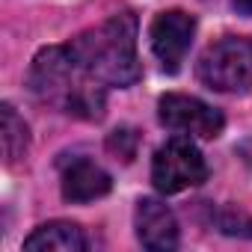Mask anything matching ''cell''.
<instances>
[{
    "label": "cell",
    "mask_w": 252,
    "mask_h": 252,
    "mask_svg": "<svg viewBox=\"0 0 252 252\" xmlns=\"http://www.w3.org/2000/svg\"><path fill=\"white\" fill-rule=\"evenodd\" d=\"M86 246L89 243H86L83 228L74 222H65V220L45 222L24 240L27 252H83Z\"/></svg>",
    "instance_id": "obj_9"
},
{
    "label": "cell",
    "mask_w": 252,
    "mask_h": 252,
    "mask_svg": "<svg viewBox=\"0 0 252 252\" xmlns=\"http://www.w3.org/2000/svg\"><path fill=\"white\" fill-rule=\"evenodd\" d=\"M74 60L104 86H131L140 80L137 18L122 12L68 42Z\"/></svg>",
    "instance_id": "obj_2"
},
{
    "label": "cell",
    "mask_w": 252,
    "mask_h": 252,
    "mask_svg": "<svg viewBox=\"0 0 252 252\" xmlns=\"http://www.w3.org/2000/svg\"><path fill=\"white\" fill-rule=\"evenodd\" d=\"M0 140H3V155H6V163H18L24 155H27V146H30V131L24 119L15 113L12 104H3L0 107Z\"/></svg>",
    "instance_id": "obj_10"
},
{
    "label": "cell",
    "mask_w": 252,
    "mask_h": 252,
    "mask_svg": "<svg viewBox=\"0 0 252 252\" xmlns=\"http://www.w3.org/2000/svg\"><path fill=\"white\" fill-rule=\"evenodd\" d=\"M208 178V166L202 152L187 140V137H172L166 140L152 160V181L163 196L181 193L187 187H196Z\"/></svg>",
    "instance_id": "obj_4"
},
{
    "label": "cell",
    "mask_w": 252,
    "mask_h": 252,
    "mask_svg": "<svg viewBox=\"0 0 252 252\" xmlns=\"http://www.w3.org/2000/svg\"><path fill=\"white\" fill-rule=\"evenodd\" d=\"M196 74L214 92L252 89V42L237 39V36L220 39L199 57Z\"/></svg>",
    "instance_id": "obj_3"
},
{
    "label": "cell",
    "mask_w": 252,
    "mask_h": 252,
    "mask_svg": "<svg viewBox=\"0 0 252 252\" xmlns=\"http://www.w3.org/2000/svg\"><path fill=\"white\" fill-rule=\"evenodd\" d=\"M30 89L42 104H51L77 119L104 116V83H98L71 54L68 45L39 51L30 68Z\"/></svg>",
    "instance_id": "obj_1"
},
{
    "label": "cell",
    "mask_w": 252,
    "mask_h": 252,
    "mask_svg": "<svg viewBox=\"0 0 252 252\" xmlns=\"http://www.w3.org/2000/svg\"><path fill=\"white\" fill-rule=\"evenodd\" d=\"M193 33H196V18L181 12V9H169V12H160L152 27H149V39H152V51L155 57L160 60V65L175 74L190 51V42H193Z\"/></svg>",
    "instance_id": "obj_6"
},
{
    "label": "cell",
    "mask_w": 252,
    "mask_h": 252,
    "mask_svg": "<svg viewBox=\"0 0 252 252\" xmlns=\"http://www.w3.org/2000/svg\"><path fill=\"white\" fill-rule=\"evenodd\" d=\"M158 116L166 128L172 131H181V134H190V137H202V140H214L222 134V113L193 95H178V92H169L160 98L158 104Z\"/></svg>",
    "instance_id": "obj_5"
},
{
    "label": "cell",
    "mask_w": 252,
    "mask_h": 252,
    "mask_svg": "<svg viewBox=\"0 0 252 252\" xmlns=\"http://www.w3.org/2000/svg\"><path fill=\"white\" fill-rule=\"evenodd\" d=\"M107 149H110L116 158H122L125 163H131L134 155H137V131H131V128L113 131V134L107 137Z\"/></svg>",
    "instance_id": "obj_11"
},
{
    "label": "cell",
    "mask_w": 252,
    "mask_h": 252,
    "mask_svg": "<svg viewBox=\"0 0 252 252\" xmlns=\"http://www.w3.org/2000/svg\"><path fill=\"white\" fill-rule=\"evenodd\" d=\"M110 190H113L110 175H107L98 163H92V160H86V158L68 163L65 172H63V199H65V202H74V205L95 202V199L107 196Z\"/></svg>",
    "instance_id": "obj_8"
},
{
    "label": "cell",
    "mask_w": 252,
    "mask_h": 252,
    "mask_svg": "<svg viewBox=\"0 0 252 252\" xmlns=\"http://www.w3.org/2000/svg\"><path fill=\"white\" fill-rule=\"evenodd\" d=\"M231 6H234V12L237 15H252V0H231Z\"/></svg>",
    "instance_id": "obj_12"
},
{
    "label": "cell",
    "mask_w": 252,
    "mask_h": 252,
    "mask_svg": "<svg viewBox=\"0 0 252 252\" xmlns=\"http://www.w3.org/2000/svg\"><path fill=\"white\" fill-rule=\"evenodd\" d=\"M134 225L140 243L152 252H169L178 246V220L160 199H140L134 211Z\"/></svg>",
    "instance_id": "obj_7"
}]
</instances>
